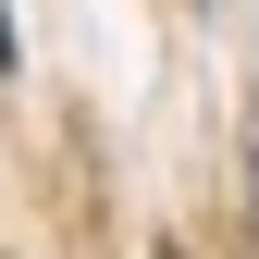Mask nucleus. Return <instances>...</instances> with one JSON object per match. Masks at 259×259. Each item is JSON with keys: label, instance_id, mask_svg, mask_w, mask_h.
I'll return each mask as SVG.
<instances>
[{"label": "nucleus", "instance_id": "f257e3e1", "mask_svg": "<svg viewBox=\"0 0 259 259\" xmlns=\"http://www.w3.org/2000/svg\"><path fill=\"white\" fill-rule=\"evenodd\" d=\"M0 74H13V25H0Z\"/></svg>", "mask_w": 259, "mask_h": 259}]
</instances>
